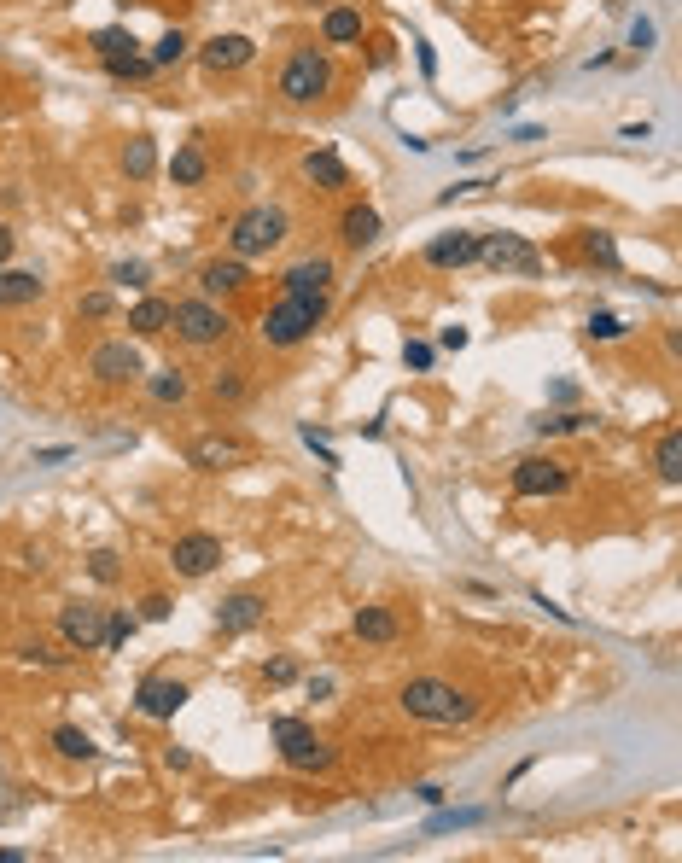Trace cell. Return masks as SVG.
Masks as SVG:
<instances>
[{"instance_id": "obj_30", "label": "cell", "mask_w": 682, "mask_h": 863, "mask_svg": "<svg viewBox=\"0 0 682 863\" xmlns=\"http://www.w3.org/2000/svg\"><path fill=\"white\" fill-rule=\"evenodd\" d=\"M653 467H659V479H665V484H682V432H677V426L659 438V449H653Z\"/></svg>"}, {"instance_id": "obj_35", "label": "cell", "mask_w": 682, "mask_h": 863, "mask_svg": "<svg viewBox=\"0 0 682 863\" xmlns=\"http://www.w3.org/2000/svg\"><path fill=\"white\" fill-rule=\"evenodd\" d=\"M473 823H484V811H438L432 823H426V834H449V829H473Z\"/></svg>"}, {"instance_id": "obj_23", "label": "cell", "mask_w": 682, "mask_h": 863, "mask_svg": "<svg viewBox=\"0 0 682 863\" xmlns=\"http://www.w3.org/2000/svg\"><path fill=\"white\" fill-rule=\"evenodd\" d=\"M129 333H135V339L170 333V298H140L135 310H129Z\"/></svg>"}, {"instance_id": "obj_15", "label": "cell", "mask_w": 682, "mask_h": 863, "mask_svg": "<svg viewBox=\"0 0 682 863\" xmlns=\"http://www.w3.org/2000/svg\"><path fill=\"white\" fill-rule=\"evenodd\" d=\"M199 59H205V70H245L251 59H257V41L251 35H239V30H228V35H210L205 47H199Z\"/></svg>"}, {"instance_id": "obj_2", "label": "cell", "mask_w": 682, "mask_h": 863, "mask_svg": "<svg viewBox=\"0 0 682 863\" xmlns=\"http://www.w3.org/2000/svg\"><path fill=\"white\" fill-rule=\"evenodd\" d=\"M286 234H292V222H286V210H280V205H251V210H239V216H234V228H228V251L251 263V257H269Z\"/></svg>"}, {"instance_id": "obj_50", "label": "cell", "mask_w": 682, "mask_h": 863, "mask_svg": "<svg viewBox=\"0 0 682 863\" xmlns=\"http://www.w3.org/2000/svg\"><path fill=\"white\" fill-rule=\"evenodd\" d=\"M12 257V228H0V263Z\"/></svg>"}, {"instance_id": "obj_34", "label": "cell", "mask_w": 682, "mask_h": 863, "mask_svg": "<svg viewBox=\"0 0 682 863\" xmlns=\"http://www.w3.org/2000/svg\"><path fill=\"white\" fill-rule=\"evenodd\" d=\"M210 397H216V403H239V397H245V374H239V368H222V374L210 380Z\"/></svg>"}, {"instance_id": "obj_31", "label": "cell", "mask_w": 682, "mask_h": 863, "mask_svg": "<svg viewBox=\"0 0 682 863\" xmlns=\"http://www.w3.org/2000/svg\"><path fill=\"white\" fill-rule=\"evenodd\" d=\"M135 630H140L135 613H105V642H100V648H105V654H123Z\"/></svg>"}, {"instance_id": "obj_45", "label": "cell", "mask_w": 682, "mask_h": 863, "mask_svg": "<svg viewBox=\"0 0 682 863\" xmlns=\"http://www.w3.org/2000/svg\"><path fill=\"white\" fill-rule=\"evenodd\" d=\"M630 47H636V53H648V47H653V24H648V18H636V24H630Z\"/></svg>"}, {"instance_id": "obj_7", "label": "cell", "mask_w": 682, "mask_h": 863, "mask_svg": "<svg viewBox=\"0 0 682 863\" xmlns=\"http://www.w3.org/2000/svg\"><path fill=\"white\" fill-rule=\"evenodd\" d=\"M88 374L100 385H140L146 380V356H140L135 339H105V345L88 350Z\"/></svg>"}, {"instance_id": "obj_28", "label": "cell", "mask_w": 682, "mask_h": 863, "mask_svg": "<svg viewBox=\"0 0 682 863\" xmlns=\"http://www.w3.org/2000/svg\"><path fill=\"white\" fill-rule=\"evenodd\" d=\"M152 170H158V146H152V135H135L123 146V175H129V181H146Z\"/></svg>"}, {"instance_id": "obj_49", "label": "cell", "mask_w": 682, "mask_h": 863, "mask_svg": "<svg viewBox=\"0 0 682 863\" xmlns=\"http://www.w3.org/2000/svg\"><path fill=\"white\" fill-rule=\"evenodd\" d=\"M164 764H170V770H187V764H193V753H181V747H170V753H164Z\"/></svg>"}, {"instance_id": "obj_33", "label": "cell", "mask_w": 682, "mask_h": 863, "mask_svg": "<svg viewBox=\"0 0 682 863\" xmlns=\"http://www.w3.org/2000/svg\"><path fill=\"white\" fill-rule=\"evenodd\" d=\"M583 257H589V263H601V269H618V245H613V234L589 228V234H583Z\"/></svg>"}, {"instance_id": "obj_25", "label": "cell", "mask_w": 682, "mask_h": 863, "mask_svg": "<svg viewBox=\"0 0 682 863\" xmlns=\"http://www.w3.org/2000/svg\"><path fill=\"white\" fill-rule=\"evenodd\" d=\"M321 41H327V47H350V41H362V12H356V6H333V12L321 18Z\"/></svg>"}, {"instance_id": "obj_47", "label": "cell", "mask_w": 682, "mask_h": 863, "mask_svg": "<svg viewBox=\"0 0 682 863\" xmlns=\"http://www.w3.org/2000/svg\"><path fill=\"white\" fill-rule=\"evenodd\" d=\"M438 345H444V350H467V327H444V333H438Z\"/></svg>"}, {"instance_id": "obj_24", "label": "cell", "mask_w": 682, "mask_h": 863, "mask_svg": "<svg viewBox=\"0 0 682 863\" xmlns=\"http://www.w3.org/2000/svg\"><path fill=\"white\" fill-rule=\"evenodd\" d=\"M187 461H193V467H205V473H216V467L239 461V444H234V438H216V432H210V438H193V444H187Z\"/></svg>"}, {"instance_id": "obj_39", "label": "cell", "mask_w": 682, "mask_h": 863, "mask_svg": "<svg viewBox=\"0 0 682 863\" xmlns=\"http://www.w3.org/2000/svg\"><path fill=\"white\" fill-rule=\"evenodd\" d=\"M76 310L88 315V321H105V315L117 310V298H111V292L100 286V292H82V304H76Z\"/></svg>"}, {"instance_id": "obj_12", "label": "cell", "mask_w": 682, "mask_h": 863, "mask_svg": "<svg viewBox=\"0 0 682 863\" xmlns=\"http://www.w3.org/2000/svg\"><path fill=\"white\" fill-rule=\"evenodd\" d=\"M187 700H193V689H187V683H175V677H140L135 712H140V718H152V724H170Z\"/></svg>"}, {"instance_id": "obj_43", "label": "cell", "mask_w": 682, "mask_h": 863, "mask_svg": "<svg viewBox=\"0 0 682 863\" xmlns=\"http://www.w3.org/2000/svg\"><path fill=\"white\" fill-rule=\"evenodd\" d=\"M140 619L164 624V619H170V595H146V601H140Z\"/></svg>"}, {"instance_id": "obj_36", "label": "cell", "mask_w": 682, "mask_h": 863, "mask_svg": "<svg viewBox=\"0 0 682 863\" xmlns=\"http://www.w3.org/2000/svg\"><path fill=\"white\" fill-rule=\"evenodd\" d=\"M111 280L129 286V292H146V286H152V269H146V263H111Z\"/></svg>"}, {"instance_id": "obj_22", "label": "cell", "mask_w": 682, "mask_h": 863, "mask_svg": "<svg viewBox=\"0 0 682 863\" xmlns=\"http://www.w3.org/2000/svg\"><path fill=\"white\" fill-rule=\"evenodd\" d=\"M146 397L164 403V409H181V403L193 397V380H187L181 368H158V374H146Z\"/></svg>"}, {"instance_id": "obj_1", "label": "cell", "mask_w": 682, "mask_h": 863, "mask_svg": "<svg viewBox=\"0 0 682 863\" xmlns=\"http://www.w3.org/2000/svg\"><path fill=\"white\" fill-rule=\"evenodd\" d=\"M397 706H403L409 718H420V724H467V718H478V700L467 689L444 683V677H414V683H403Z\"/></svg>"}, {"instance_id": "obj_8", "label": "cell", "mask_w": 682, "mask_h": 863, "mask_svg": "<svg viewBox=\"0 0 682 863\" xmlns=\"http://www.w3.org/2000/svg\"><path fill=\"white\" fill-rule=\"evenodd\" d=\"M94 53H100V65L111 70V76H123V82H140V76H152V59L140 53V41L123 24H111V30H94Z\"/></svg>"}, {"instance_id": "obj_26", "label": "cell", "mask_w": 682, "mask_h": 863, "mask_svg": "<svg viewBox=\"0 0 682 863\" xmlns=\"http://www.w3.org/2000/svg\"><path fill=\"white\" fill-rule=\"evenodd\" d=\"M304 175L315 181V187H327V193H333V187H350V170L339 164V152H327V146H315V152L304 158Z\"/></svg>"}, {"instance_id": "obj_38", "label": "cell", "mask_w": 682, "mask_h": 863, "mask_svg": "<svg viewBox=\"0 0 682 863\" xmlns=\"http://www.w3.org/2000/svg\"><path fill=\"white\" fill-rule=\"evenodd\" d=\"M589 426H595L589 415H543V420H537V432H543V438H554V432H589Z\"/></svg>"}, {"instance_id": "obj_10", "label": "cell", "mask_w": 682, "mask_h": 863, "mask_svg": "<svg viewBox=\"0 0 682 863\" xmlns=\"http://www.w3.org/2000/svg\"><path fill=\"white\" fill-rule=\"evenodd\" d=\"M572 490V467L554 455H525L513 467V496H566Z\"/></svg>"}, {"instance_id": "obj_16", "label": "cell", "mask_w": 682, "mask_h": 863, "mask_svg": "<svg viewBox=\"0 0 682 863\" xmlns=\"http://www.w3.org/2000/svg\"><path fill=\"white\" fill-rule=\"evenodd\" d=\"M426 263H432V269H467V263H478V228H449V234H438V240L426 245Z\"/></svg>"}, {"instance_id": "obj_14", "label": "cell", "mask_w": 682, "mask_h": 863, "mask_svg": "<svg viewBox=\"0 0 682 863\" xmlns=\"http://www.w3.org/2000/svg\"><path fill=\"white\" fill-rule=\"evenodd\" d=\"M263 619H269V601H263L257 589H239V595H228V601L216 607V630H222V636H245V630H257Z\"/></svg>"}, {"instance_id": "obj_48", "label": "cell", "mask_w": 682, "mask_h": 863, "mask_svg": "<svg viewBox=\"0 0 682 863\" xmlns=\"http://www.w3.org/2000/svg\"><path fill=\"white\" fill-rule=\"evenodd\" d=\"M333 694V677H309V700H327Z\"/></svg>"}, {"instance_id": "obj_3", "label": "cell", "mask_w": 682, "mask_h": 863, "mask_svg": "<svg viewBox=\"0 0 682 863\" xmlns=\"http://www.w3.org/2000/svg\"><path fill=\"white\" fill-rule=\"evenodd\" d=\"M321 321H327V298H292V292H286V298L263 315V345L292 350V345H304Z\"/></svg>"}, {"instance_id": "obj_21", "label": "cell", "mask_w": 682, "mask_h": 863, "mask_svg": "<svg viewBox=\"0 0 682 863\" xmlns=\"http://www.w3.org/2000/svg\"><path fill=\"white\" fill-rule=\"evenodd\" d=\"M350 630H356L362 642H379V648H385V642H397V630H403V624H397V613H391V607H356Z\"/></svg>"}, {"instance_id": "obj_42", "label": "cell", "mask_w": 682, "mask_h": 863, "mask_svg": "<svg viewBox=\"0 0 682 863\" xmlns=\"http://www.w3.org/2000/svg\"><path fill=\"white\" fill-rule=\"evenodd\" d=\"M263 677H269L274 689H280V683H292V677H298V659H286V654L269 659V665H263Z\"/></svg>"}, {"instance_id": "obj_13", "label": "cell", "mask_w": 682, "mask_h": 863, "mask_svg": "<svg viewBox=\"0 0 682 863\" xmlns=\"http://www.w3.org/2000/svg\"><path fill=\"white\" fill-rule=\"evenodd\" d=\"M59 636H65V648H100L105 642V607H94V601H65L59 607Z\"/></svg>"}, {"instance_id": "obj_37", "label": "cell", "mask_w": 682, "mask_h": 863, "mask_svg": "<svg viewBox=\"0 0 682 863\" xmlns=\"http://www.w3.org/2000/svg\"><path fill=\"white\" fill-rule=\"evenodd\" d=\"M624 333H630V327H624L618 315H607V310H595V315H589V339H601V345H613V339H624Z\"/></svg>"}, {"instance_id": "obj_20", "label": "cell", "mask_w": 682, "mask_h": 863, "mask_svg": "<svg viewBox=\"0 0 682 863\" xmlns=\"http://www.w3.org/2000/svg\"><path fill=\"white\" fill-rule=\"evenodd\" d=\"M379 234H385V222H379V210H374V205H350V210H344V222H339V240L350 245V251L374 245Z\"/></svg>"}, {"instance_id": "obj_32", "label": "cell", "mask_w": 682, "mask_h": 863, "mask_svg": "<svg viewBox=\"0 0 682 863\" xmlns=\"http://www.w3.org/2000/svg\"><path fill=\"white\" fill-rule=\"evenodd\" d=\"M187 47H193V41H187V30H164V35H158V47H152L146 59L164 70V65H181V59H187Z\"/></svg>"}, {"instance_id": "obj_44", "label": "cell", "mask_w": 682, "mask_h": 863, "mask_svg": "<svg viewBox=\"0 0 682 863\" xmlns=\"http://www.w3.org/2000/svg\"><path fill=\"white\" fill-rule=\"evenodd\" d=\"M432 356H438V350L426 345V339H409V345H403V362H409V368H432Z\"/></svg>"}, {"instance_id": "obj_41", "label": "cell", "mask_w": 682, "mask_h": 863, "mask_svg": "<svg viewBox=\"0 0 682 863\" xmlns=\"http://www.w3.org/2000/svg\"><path fill=\"white\" fill-rule=\"evenodd\" d=\"M18 654L30 659V665H65V654H59V648H53V642H24V648H18Z\"/></svg>"}, {"instance_id": "obj_11", "label": "cell", "mask_w": 682, "mask_h": 863, "mask_svg": "<svg viewBox=\"0 0 682 863\" xmlns=\"http://www.w3.org/2000/svg\"><path fill=\"white\" fill-rule=\"evenodd\" d=\"M170 566L181 572V578H210V572L222 566V537H216V531H187V537H175Z\"/></svg>"}, {"instance_id": "obj_40", "label": "cell", "mask_w": 682, "mask_h": 863, "mask_svg": "<svg viewBox=\"0 0 682 863\" xmlns=\"http://www.w3.org/2000/svg\"><path fill=\"white\" fill-rule=\"evenodd\" d=\"M88 572H94L100 584H117V572H123V566H117V554H111V549H94V554H88Z\"/></svg>"}, {"instance_id": "obj_46", "label": "cell", "mask_w": 682, "mask_h": 863, "mask_svg": "<svg viewBox=\"0 0 682 863\" xmlns=\"http://www.w3.org/2000/svg\"><path fill=\"white\" fill-rule=\"evenodd\" d=\"M414 799H420V805H444L449 788H438V782H420V788H414Z\"/></svg>"}, {"instance_id": "obj_6", "label": "cell", "mask_w": 682, "mask_h": 863, "mask_svg": "<svg viewBox=\"0 0 682 863\" xmlns=\"http://www.w3.org/2000/svg\"><path fill=\"white\" fill-rule=\"evenodd\" d=\"M269 735H274L280 759L292 764V770H327V764H333V747H327V741H321L304 718H274Z\"/></svg>"}, {"instance_id": "obj_5", "label": "cell", "mask_w": 682, "mask_h": 863, "mask_svg": "<svg viewBox=\"0 0 682 863\" xmlns=\"http://www.w3.org/2000/svg\"><path fill=\"white\" fill-rule=\"evenodd\" d=\"M170 327L187 339L193 350L205 345H222L228 333H234V321H228V310L216 304V298H181V304H170Z\"/></svg>"}, {"instance_id": "obj_18", "label": "cell", "mask_w": 682, "mask_h": 863, "mask_svg": "<svg viewBox=\"0 0 682 863\" xmlns=\"http://www.w3.org/2000/svg\"><path fill=\"white\" fill-rule=\"evenodd\" d=\"M245 280H251V275H245V257H234V251H228V257H210L205 269H199L205 298H228V292H239Z\"/></svg>"}, {"instance_id": "obj_19", "label": "cell", "mask_w": 682, "mask_h": 863, "mask_svg": "<svg viewBox=\"0 0 682 863\" xmlns=\"http://www.w3.org/2000/svg\"><path fill=\"white\" fill-rule=\"evenodd\" d=\"M41 292H47V280L35 275V269H6V263H0V310H24Z\"/></svg>"}, {"instance_id": "obj_4", "label": "cell", "mask_w": 682, "mask_h": 863, "mask_svg": "<svg viewBox=\"0 0 682 863\" xmlns=\"http://www.w3.org/2000/svg\"><path fill=\"white\" fill-rule=\"evenodd\" d=\"M333 88V59L321 47H298L286 65H280V100L286 105H315Z\"/></svg>"}, {"instance_id": "obj_29", "label": "cell", "mask_w": 682, "mask_h": 863, "mask_svg": "<svg viewBox=\"0 0 682 863\" xmlns=\"http://www.w3.org/2000/svg\"><path fill=\"white\" fill-rule=\"evenodd\" d=\"M53 747H59V759H70V764H88L100 747L88 741V729H76V724H59L53 729Z\"/></svg>"}, {"instance_id": "obj_27", "label": "cell", "mask_w": 682, "mask_h": 863, "mask_svg": "<svg viewBox=\"0 0 682 863\" xmlns=\"http://www.w3.org/2000/svg\"><path fill=\"white\" fill-rule=\"evenodd\" d=\"M205 175H210L205 146H193V140H187V146H181V152L170 158V181H175V187H199Z\"/></svg>"}, {"instance_id": "obj_9", "label": "cell", "mask_w": 682, "mask_h": 863, "mask_svg": "<svg viewBox=\"0 0 682 863\" xmlns=\"http://www.w3.org/2000/svg\"><path fill=\"white\" fill-rule=\"evenodd\" d=\"M478 263H490L496 275H525V280L543 269L537 245L525 240V234H478Z\"/></svg>"}, {"instance_id": "obj_17", "label": "cell", "mask_w": 682, "mask_h": 863, "mask_svg": "<svg viewBox=\"0 0 682 863\" xmlns=\"http://www.w3.org/2000/svg\"><path fill=\"white\" fill-rule=\"evenodd\" d=\"M280 286H286L292 298H327V286H333V257H304V263H292V269L280 275Z\"/></svg>"}]
</instances>
